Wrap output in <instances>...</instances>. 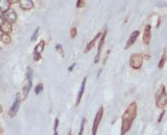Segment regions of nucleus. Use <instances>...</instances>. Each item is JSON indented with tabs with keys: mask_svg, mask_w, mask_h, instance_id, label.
<instances>
[{
	"mask_svg": "<svg viewBox=\"0 0 167 135\" xmlns=\"http://www.w3.org/2000/svg\"><path fill=\"white\" fill-rule=\"evenodd\" d=\"M137 116V103L133 102L130 103L127 109L125 111L122 117V126H121V135H125L131 129L132 124Z\"/></svg>",
	"mask_w": 167,
	"mask_h": 135,
	"instance_id": "obj_1",
	"label": "nucleus"
},
{
	"mask_svg": "<svg viewBox=\"0 0 167 135\" xmlns=\"http://www.w3.org/2000/svg\"><path fill=\"white\" fill-rule=\"evenodd\" d=\"M167 104V93L165 90V86L163 84L160 88L157 90L155 94V105L159 108L163 109Z\"/></svg>",
	"mask_w": 167,
	"mask_h": 135,
	"instance_id": "obj_2",
	"label": "nucleus"
},
{
	"mask_svg": "<svg viewBox=\"0 0 167 135\" xmlns=\"http://www.w3.org/2000/svg\"><path fill=\"white\" fill-rule=\"evenodd\" d=\"M25 76H26V82H25V86H24V88H23V99H25L26 96L28 95V93H29L30 89H31V86H32L33 70L31 69L30 66H28L27 69H26Z\"/></svg>",
	"mask_w": 167,
	"mask_h": 135,
	"instance_id": "obj_3",
	"label": "nucleus"
},
{
	"mask_svg": "<svg viewBox=\"0 0 167 135\" xmlns=\"http://www.w3.org/2000/svg\"><path fill=\"white\" fill-rule=\"evenodd\" d=\"M130 65L135 70H138L142 67V65H143V56L141 55V53H134V55L131 56Z\"/></svg>",
	"mask_w": 167,
	"mask_h": 135,
	"instance_id": "obj_4",
	"label": "nucleus"
},
{
	"mask_svg": "<svg viewBox=\"0 0 167 135\" xmlns=\"http://www.w3.org/2000/svg\"><path fill=\"white\" fill-rule=\"evenodd\" d=\"M103 115H104V107L100 106L98 112H96V115L94 117V121L93 123V128H92V135H96V132H97L98 127L100 125L101 120L103 118Z\"/></svg>",
	"mask_w": 167,
	"mask_h": 135,
	"instance_id": "obj_5",
	"label": "nucleus"
},
{
	"mask_svg": "<svg viewBox=\"0 0 167 135\" xmlns=\"http://www.w3.org/2000/svg\"><path fill=\"white\" fill-rule=\"evenodd\" d=\"M45 44H46V42L44 40H42V41H40V43H38L37 44V46L35 47L33 57H34V60L36 62L39 61L41 59V53L44 51V48H45Z\"/></svg>",
	"mask_w": 167,
	"mask_h": 135,
	"instance_id": "obj_6",
	"label": "nucleus"
},
{
	"mask_svg": "<svg viewBox=\"0 0 167 135\" xmlns=\"http://www.w3.org/2000/svg\"><path fill=\"white\" fill-rule=\"evenodd\" d=\"M106 34H107V30H104V32L102 34L100 40H99V44H98V48H97V53H96V56L94 58V64H97L100 60L101 57V52H102V48L104 46V40L105 37H106Z\"/></svg>",
	"mask_w": 167,
	"mask_h": 135,
	"instance_id": "obj_7",
	"label": "nucleus"
},
{
	"mask_svg": "<svg viewBox=\"0 0 167 135\" xmlns=\"http://www.w3.org/2000/svg\"><path fill=\"white\" fill-rule=\"evenodd\" d=\"M20 103H21V99L19 98V95L17 94V95H16V100H15V102H14V103H13V105H12L11 108H10L9 112H8L11 117H14V116L16 115L17 112H18V110H19Z\"/></svg>",
	"mask_w": 167,
	"mask_h": 135,
	"instance_id": "obj_8",
	"label": "nucleus"
},
{
	"mask_svg": "<svg viewBox=\"0 0 167 135\" xmlns=\"http://www.w3.org/2000/svg\"><path fill=\"white\" fill-rule=\"evenodd\" d=\"M152 37V26L150 25H147L144 30V35H143V41L144 44H149Z\"/></svg>",
	"mask_w": 167,
	"mask_h": 135,
	"instance_id": "obj_9",
	"label": "nucleus"
},
{
	"mask_svg": "<svg viewBox=\"0 0 167 135\" xmlns=\"http://www.w3.org/2000/svg\"><path fill=\"white\" fill-rule=\"evenodd\" d=\"M5 18L7 23H9L11 25L15 24L17 20V15L14 10H8L5 14Z\"/></svg>",
	"mask_w": 167,
	"mask_h": 135,
	"instance_id": "obj_10",
	"label": "nucleus"
},
{
	"mask_svg": "<svg viewBox=\"0 0 167 135\" xmlns=\"http://www.w3.org/2000/svg\"><path fill=\"white\" fill-rule=\"evenodd\" d=\"M139 34H140V32H139L138 30L134 31L133 33L131 34L130 37H129V39L127 40V43H126V44H125V49H126V50L129 49V48L135 43V41L137 40L138 37H139Z\"/></svg>",
	"mask_w": 167,
	"mask_h": 135,
	"instance_id": "obj_11",
	"label": "nucleus"
},
{
	"mask_svg": "<svg viewBox=\"0 0 167 135\" xmlns=\"http://www.w3.org/2000/svg\"><path fill=\"white\" fill-rule=\"evenodd\" d=\"M19 6L21 9L27 11V10H31L34 7V2L32 0H19Z\"/></svg>",
	"mask_w": 167,
	"mask_h": 135,
	"instance_id": "obj_12",
	"label": "nucleus"
},
{
	"mask_svg": "<svg viewBox=\"0 0 167 135\" xmlns=\"http://www.w3.org/2000/svg\"><path fill=\"white\" fill-rule=\"evenodd\" d=\"M86 81H87V77H85L84 80H83V82H82V84H81L80 90H79V93H78L77 98H76L75 106H78L79 103H80V102H81V99H82V97H83V94H84V92H85V89Z\"/></svg>",
	"mask_w": 167,
	"mask_h": 135,
	"instance_id": "obj_13",
	"label": "nucleus"
},
{
	"mask_svg": "<svg viewBox=\"0 0 167 135\" xmlns=\"http://www.w3.org/2000/svg\"><path fill=\"white\" fill-rule=\"evenodd\" d=\"M101 35H102V34L101 33H98V34H96V35L95 37L87 44V46H86V47H85V53H88L94 46V44H95V43L98 41V39L101 37Z\"/></svg>",
	"mask_w": 167,
	"mask_h": 135,
	"instance_id": "obj_14",
	"label": "nucleus"
},
{
	"mask_svg": "<svg viewBox=\"0 0 167 135\" xmlns=\"http://www.w3.org/2000/svg\"><path fill=\"white\" fill-rule=\"evenodd\" d=\"M10 2L8 0H0V11L6 14L10 9Z\"/></svg>",
	"mask_w": 167,
	"mask_h": 135,
	"instance_id": "obj_15",
	"label": "nucleus"
},
{
	"mask_svg": "<svg viewBox=\"0 0 167 135\" xmlns=\"http://www.w3.org/2000/svg\"><path fill=\"white\" fill-rule=\"evenodd\" d=\"M1 30L5 34H10L12 32V25L7 22H4V24L1 25Z\"/></svg>",
	"mask_w": 167,
	"mask_h": 135,
	"instance_id": "obj_16",
	"label": "nucleus"
},
{
	"mask_svg": "<svg viewBox=\"0 0 167 135\" xmlns=\"http://www.w3.org/2000/svg\"><path fill=\"white\" fill-rule=\"evenodd\" d=\"M1 41L4 44H9L11 42V37L9 35V34H3L1 37Z\"/></svg>",
	"mask_w": 167,
	"mask_h": 135,
	"instance_id": "obj_17",
	"label": "nucleus"
},
{
	"mask_svg": "<svg viewBox=\"0 0 167 135\" xmlns=\"http://www.w3.org/2000/svg\"><path fill=\"white\" fill-rule=\"evenodd\" d=\"M166 60H167V56H166V53H164L163 55L162 56V58H161V60H160V62H159V65H158V67H159L160 69L163 68V67L164 66V65H165Z\"/></svg>",
	"mask_w": 167,
	"mask_h": 135,
	"instance_id": "obj_18",
	"label": "nucleus"
},
{
	"mask_svg": "<svg viewBox=\"0 0 167 135\" xmlns=\"http://www.w3.org/2000/svg\"><path fill=\"white\" fill-rule=\"evenodd\" d=\"M39 30H40V28H39V27H37L36 30H35V32L33 33L32 37H31V41H32V42L36 41V40L37 39V37H38V33H39Z\"/></svg>",
	"mask_w": 167,
	"mask_h": 135,
	"instance_id": "obj_19",
	"label": "nucleus"
},
{
	"mask_svg": "<svg viewBox=\"0 0 167 135\" xmlns=\"http://www.w3.org/2000/svg\"><path fill=\"white\" fill-rule=\"evenodd\" d=\"M43 89H44L43 84H37V85L36 86V88H35V93H36V94H39L40 93L43 92Z\"/></svg>",
	"mask_w": 167,
	"mask_h": 135,
	"instance_id": "obj_20",
	"label": "nucleus"
},
{
	"mask_svg": "<svg viewBox=\"0 0 167 135\" xmlns=\"http://www.w3.org/2000/svg\"><path fill=\"white\" fill-rule=\"evenodd\" d=\"M85 1H86V0H77L76 7H77V8L84 7V6H85Z\"/></svg>",
	"mask_w": 167,
	"mask_h": 135,
	"instance_id": "obj_21",
	"label": "nucleus"
},
{
	"mask_svg": "<svg viewBox=\"0 0 167 135\" xmlns=\"http://www.w3.org/2000/svg\"><path fill=\"white\" fill-rule=\"evenodd\" d=\"M85 119H83L81 122V126H80V131H79L78 135H83L84 133V128H85Z\"/></svg>",
	"mask_w": 167,
	"mask_h": 135,
	"instance_id": "obj_22",
	"label": "nucleus"
},
{
	"mask_svg": "<svg viewBox=\"0 0 167 135\" xmlns=\"http://www.w3.org/2000/svg\"><path fill=\"white\" fill-rule=\"evenodd\" d=\"M58 123H59V120L56 118V119L55 120V126H54V135H58V132H57Z\"/></svg>",
	"mask_w": 167,
	"mask_h": 135,
	"instance_id": "obj_23",
	"label": "nucleus"
},
{
	"mask_svg": "<svg viewBox=\"0 0 167 135\" xmlns=\"http://www.w3.org/2000/svg\"><path fill=\"white\" fill-rule=\"evenodd\" d=\"M76 34H77V29L75 27L71 28V30H70V35H71V37L75 38L76 37Z\"/></svg>",
	"mask_w": 167,
	"mask_h": 135,
	"instance_id": "obj_24",
	"label": "nucleus"
},
{
	"mask_svg": "<svg viewBox=\"0 0 167 135\" xmlns=\"http://www.w3.org/2000/svg\"><path fill=\"white\" fill-rule=\"evenodd\" d=\"M62 44H56V51L60 52V53H62V56H63V49H62Z\"/></svg>",
	"mask_w": 167,
	"mask_h": 135,
	"instance_id": "obj_25",
	"label": "nucleus"
},
{
	"mask_svg": "<svg viewBox=\"0 0 167 135\" xmlns=\"http://www.w3.org/2000/svg\"><path fill=\"white\" fill-rule=\"evenodd\" d=\"M163 115H164V111L161 112V115H160V117H159V119H158V122H161V121H162V118L163 117Z\"/></svg>",
	"mask_w": 167,
	"mask_h": 135,
	"instance_id": "obj_26",
	"label": "nucleus"
},
{
	"mask_svg": "<svg viewBox=\"0 0 167 135\" xmlns=\"http://www.w3.org/2000/svg\"><path fill=\"white\" fill-rule=\"evenodd\" d=\"M75 65H76V64H75H75H73V65H72L71 66H69V67H68V71H69V72H71V71H73V69H74V67H75Z\"/></svg>",
	"mask_w": 167,
	"mask_h": 135,
	"instance_id": "obj_27",
	"label": "nucleus"
},
{
	"mask_svg": "<svg viewBox=\"0 0 167 135\" xmlns=\"http://www.w3.org/2000/svg\"><path fill=\"white\" fill-rule=\"evenodd\" d=\"M8 1H9L11 4H16L17 2H19V0H8Z\"/></svg>",
	"mask_w": 167,
	"mask_h": 135,
	"instance_id": "obj_28",
	"label": "nucleus"
},
{
	"mask_svg": "<svg viewBox=\"0 0 167 135\" xmlns=\"http://www.w3.org/2000/svg\"><path fill=\"white\" fill-rule=\"evenodd\" d=\"M4 22H5V21H4V19L2 18L1 16H0V27H1V25L4 24Z\"/></svg>",
	"mask_w": 167,
	"mask_h": 135,
	"instance_id": "obj_29",
	"label": "nucleus"
},
{
	"mask_svg": "<svg viewBox=\"0 0 167 135\" xmlns=\"http://www.w3.org/2000/svg\"><path fill=\"white\" fill-rule=\"evenodd\" d=\"M2 35H3V32H2V30H1V29H0V40H1Z\"/></svg>",
	"mask_w": 167,
	"mask_h": 135,
	"instance_id": "obj_30",
	"label": "nucleus"
},
{
	"mask_svg": "<svg viewBox=\"0 0 167 135\" xmlns=\"http://www.w3.org/2000/svg\"><path fill=\"white\" fill-rule=\"evenodd\" d=\"M2 112V107H1V105H0V112Z\"/></svg>",
	"mask_w": 167,
	"mask_h": 135,
	"instance_id": "obj_31",
	"label": "nucleus"
},
{
	"mask_svg": "<svg viewBox=\"0 0 167 135\" xmlns=\"http://www.w3.org/2000/svg\"><path fill=\"white\" fill-rule=\"evenodd\" d=\"M67 135H71V131H69V132H68V134Z\"/></svg>",
	"mask_w": 167,
	"mask_h": 135,
	"instance_id": "obj_32",
	"label": "nucleus"
}]
</instances>
